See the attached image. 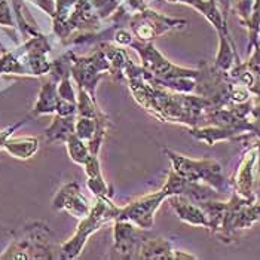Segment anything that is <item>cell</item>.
I'll return each mask as SVG.
<instances>
[{"instance_id":"6da1fadb","label":"cell","mask_w":260,"mask_h":260,"mask_svg":"<svg viewBox=\"0 0 260 260\" xmlns=\"http://www.w3.org/2000/svg\"><path fill=\"white\" fill-rule=\"evenodd\" d=\"M119 211L120 208H118L109 198H99V202L91 208L89 214L86 217H83L80 221L75 238L64 245V248H62L64 256L76 257L80 253L83 244L86 242V238L91 234H94L95 231H99L103 223L116 219Z\"/></svg>"},{"instance_id":"7a4b0ae2","label":"cell","mask_w":260,"mask_h":260,"mask_svg":"<svg viewBox=\"0 0 260 260\" xmlns=\"http://www.w3.org/2000/svg\"><path fill=\"white\" fill-rule=\"evenodd\" d=\"M168 158L173 162V171L180 177L190 181L205 180L213 184L217 190L224 189V180L221 177L220 165L214 160H192L167 150Z\"/></svg>"},{"instance_id":"3957f363","label":"cell","mask_w":260,"mask_h":260,"mask_svg":"<svg viewBox=\"0 0 260 260\" xmlns=\"http://www.w3.org/2000/svg\"><path fill=\"white\" fill-rule=\"evenodd\" d=\"M168 198L167 193L160 189L159 192L143 197L139 200L129 202L126 207L120 208L119 214L115 220H126L134 223L143 229H150L153 226L155 211L159 208L160 202Z\"/></svg>"},{"instance_id":"277c9868","label":"cell","mask_w":260,"mask_h":260,"mask_svg":"<svg viewBox=\"0 0 260 260\" xmlns=\"http://www.w3.org/2000/svg\"><path fill=\"white\" fill-rule=\"evenodd\" d=\"M143 238L140 231L134 228V223L126 220H115V245L113 256L122 259H137Z\"/></svg>"},{"instance_id":"5b68a950","label":"cell","mask_w":260,"mask_h":260,"mask_svg":"<svg viewBox=\"0 0 260 260\" xmlns=\"http://www.w3.org/2000/svg\"><path fill=\"white\" fill-rule=\"evenodd\" d=\"M162 190L167 193V197L180 195V197L197 201V202H202V201H207L211 197H214L213 189L198 184V181L186 180V179L180 177L179 174H176L173 170L168 176L167 184L162 187Z\"/></svg>"},{"instance_id":"8992f818","label":"cell","mask_w":260,"mask_h":260,"mask_svg":"<svg viewBox=\"0 0 260 260\" xmlns=\"http://www.w3.org/2000/svg\"><path fill=\"white\" fill-rule=\"evenodd\" d=\"M55 207L66 208L69 213H72L78 219L86 217L91 211L88 201L85 197H82L76 183L67 184L61 189L57 200H55Z\"/></svg>"},{"instance_id":"52a82bcc","label":"cell","mask_w":260,"mask_h":260,"mask_svg":"<svg viewBox=\"0 0 260 260\" xmlns=\"http://www.w3.org/2000/svg\"><path fill=\"white\" fill-rule=\"evenodd\" d=\"M259 150L260 147L251 149L248 152V155L245 156V159L241 165L240 171H238V177H237L238 193H241L242 197H247V198L251 197V189H253V184H254L256 176H257Z\"/></svg>"},{"instance_id":"ba28073f","label":"cell","mask_w":260,"mask_h":260,"mask_svg":"<svg viewBox=\"0 0 260 260\" xmlns=\"http://www.w3.org/2000/svg\"><path fill=\"white\" fill-rule=\"evenodd\" d=\"M171 207L176 210L177 216L181 220H184L189 224H195V226H208L210 228V221L205 214V211L201 208V205H195L190 201L180 195H173L168 197Z\"/></svg>"},{"instance_id":"9c48e42d","label":"cell","mask_w":260,"mask_h":260,"mask_svg":"<svg viewBox=\"0 0 260 260\" xmlns=\"http://www.w3.org/2000/svg\"><path fill=\"white\" fill-rule=\"evenodd\" d=\"M137 259H195V256L176 253L171 248V244L168 241L158 240H144L141 244L139 257Z\"/></svg>"},{"instance_id":"30bf717a","label":"cell","mask_w":260,"mask_h":260,"mask_svg":"<svg viewBox=\"0 0 260 260\" xmlns=\"http://www.w3.org/2000/svg\"><path fill=\"white\" fill-rule=\"evenodd\" d=\"M83 165H85V170H86V174H88V187L99 198H107L110 195V192H109L107 184L103 180V176L100 173V165H99V160L95 158V155H91L89 159L86 160Z\"/></svg>"},{"instance_id":"8fae6325","label":"cell","mask_w":260,"mask_h":260,"mask_svg":"<svg viewBox=\"0 0 260 260\" xmlns=\"http://www.w3.org/2000/svg\"><path fill=\"white\" fill-rule=\"evenodd\" d=\"M5 147L18 158H30L38 150V140L35 139H20L15 141H8Z\"/></svg>"},{"instance_id":"7c38bea8","label":"cell","mask_w":260,"mask_h":260,"mask_svg":"<svg viewBox=\"0 0 260 260\" xmlns=\"http://www.w3.org/2000/svg\"><path fill=\"white\" fill-rule=\"evenodd\" d=\"M69 150L72 155V159H75L79 164H85L89 159L91 155H88V149L86 146L82 143V139L76 137V136H70L69 137Z\"/></svg>"}]
</instances>
